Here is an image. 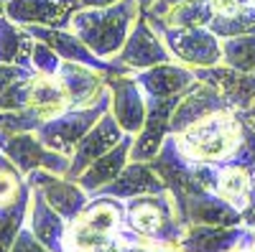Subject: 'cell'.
<instances>
[{
    "label": "cell",
    "mask_w": 255,
    "mask_h": 252,
    "mask_svg": "<svg viewBox=\"0 0 255 252\" xmlns=\"http://www.w3.org/2000/svg\"><path fill=\"white\" fill-rule=\"evenodd\" d=\"M115 59L123 67L130 69L133 74L143 72V69H151L156 64H163V61H174L166 41L161 38V33L151 23H148V18L143 13L138 15L130 36H128V41L123 44V49Z\"/></svg>",
    "instance_id": "obj_6"
},
{
    "label": "cell",
    "mask_w": 255,
    "mask_h": 252,
    "mask_svg": "<svg viewBox=\"0 0 255 252\" xmlns=\"http://www.w3.org/2000/svg\"><path fill=\"white\" fill-rule=\"evenodd\" d=\"M133 79L140 84L145 97H174L184 94L197 82V74L181 61H163V64H156L151 69L135 72Z\"/></svg>",
    "instance_id": "obj_17"
},
{
    "label": "cell",
    "mask_w": 255,
    "mask_h": 252,
    "mask_svg": "<svg viewBox=\"0 0 255 252\" xmlns=\"http://www.w3.org/2000/svg\"><path fill=\"white\" fill-rule=\"evenodd\" d=\"M61 56L44 41H36L33 44V54H31V69L38 74H56L61 67Z\"/></svg>",
    "instance_id": "obj_30"
},
{
    "label": "cell",
    "mask_w": 255,
    "mask_h": 252,
    "mask_svg": "<svg viewBox=\"0 0 255 252\" xmlns=\"http://www.w3.org/2000/svg\"><path fill=\"white\" fill-rule=\"evenodd\" d=\"M82 10V0H8L5 15L20 26L69 28L74 13Z\"/></svg>",
    "instance_id": "obj_11"
},
{
    "label": "cell",
    "mask_w": 255,
    "mask_h": 252,
    "mask_svg": "<svg viewBox=\"0 0 255 252\" xmlns=\"http://www.w3.org/2000/svg\"><path fill=\"white\" fill-rule=\"evenodd\" d=\"M31 74H33V69H28V67H18V64H0V92L8 89L13 82L26 79V77H31Z\"/></svg>",
    "instance_id": "obj_33"
},
{
    "label": "cell",
    "mask_w": 255,
    "mask_h": 252,
    "mask_svg": "<svg viewBox=\"0 0 255 252\" xmlns=\"http://www.w3.org/2000/svg\"><path fill=\"white\" fill-rule=\"evenodd\" d=\"M240 252H255V245H250V247H245V250H240Z\"/></svg>",
    "instance_id": "obj_39"
},
{
    "label": "cell",
    "mask_w": 255,
    "mask_h": 252,
    "mask_svg": "<svg viewBox=\"0 0 255 252\" xmlns=\"http://www.w3.org/2000/svg\"><path fill=\"white\" fill-rule=\"evenodd\" d=\"M110 102H113V94H110V87H108V92L102 94L100 102L90 104V107L67 110V112H61V115L46 120L36 130V135L41 138L44 145H49L51 151H59V153L72 158V153L77 151L79 140L95 128L105 112H110Z\"/></svg>",
    "instance_id": "obj_3"
},
{
    "label": "cell",
    "mask_w": 255,
    "mask_h": 252,
    "mask_svg": "<svg viewBox=\"0 0 255 252\" xmlns=\"http://www.w3.org/2000/svg\"><path fill=\"white\" fill-rule=\"evenodd\" d=\"M253 5H255V0H253Z\"/></svg>",
    "instance_id": "obj_41"
},
{
    "label": "cell",
    "mask_w": 255,
    "mask_h": 252,
    "mask_svg": "<svg viewBox=\"0 0 255 252\" xmlns=\"http://www.w3.org/2000/svg\"><path fill=\"white\" fill-rule=\"evenodd\" d=\"M120 219H123V206L120 199L113 196H95L92 204L84 206V212L74 219L79 227L92 229V232H102V235H115L120 229Z\"/></svg>",
    "instance_id": "obj_23"
},
{
    "label": "cell",
    "mask_w": 255,
    "mask_h": 252,
    "mask_svg": "<svg viewBox=\"0 0 255 252\" xmlns=\"http://www.w3.org/2000/svg\"><path fill=\"white\" fill-rule=\"evenodd\" d=\"M168 191L166 183L161 181V176L151 168L148 161H130L120 176L102 186L95 196H113V199H133V196H140V194H163Z\"/></svg>",
    "instance_id": "obj_18"
},
{
    "label": "cell",
    "mask_w": 255,
    "mask_h": 252,
    "mask_svg": "<svg viewBox=\"0 0 255 252\" xmlns=\"http://www.w3.org/2000/svg\"><path fill=\"white\" fill-rule=\"evenodd\" d=\"M238 115H240V120H243V122L248 125V128H250V130L255 133V99H253V104H250V107L240 110Z\"/></svg>",
    "instance_id": "obj_34"
},
{
    "label": "cell",
    "mask_w": 255,
    "mask_h": 252,
    "mask_svg": "<svg viewBox=\"0 0 255 252\" xmlns=\"http://www.w3.org/2000/svg\"><path fill=\"white\" fill-rule=\"evenodd\" d=\"M181 94L174 97H148V115L140 133L133 140L130 148V161H151L158 156L163 140L171 135L168 133V122H171V115L176 110Z\"/></svg>",
    "instance_id": "obj_8"
},
{
    "label": "cell",
    "mask_w": 255,
    "mask_h": 252,
    "mask_svg": "<svg viewBox=\"0 0 255 252\" xmlns=\"http://www.w3.org/2000/svg\"><path fill=\"white\" fill-rule=\"evenodd\" d=\"M28 206H31V186L23 196H18L10 204L0 206V252H10L18 232L28 222Z\"/></svg>",
    "instance_id": "obj_26"
},
{
    "label": "cell",
    "mask_w": 255,
    "mask_h": 252,
    "mask_svg": "<svg viewBox=\"0 0 255 252\" xmlns=\"http://www.w3.org/2000/svg\"><path fill=\"white\" fill-rule=\"evenodd\" d=\"M197 79L199 82H207L212 84L230 104V110H245L253 104L255 99V74H248V72H240V69H232L227 64H215V67H202V69H194Z\"/></svg>",
    "instance_id": "obj_16"
},
{
    "label": "cell",
    "mask_w": 255,
    "mask_h": 252,
    "mask_svg": "<svg viewBox=\"0 0 255 252\" xmlns=\"http://www.w3.org/2000/svg\"><path fill=\"white\" fill-rule=\"evenodd\" d=\"M243 130H245V122L240 120V115L235 110H225L189 125L184 133L176 135V140H179V148L186 153V158L225 166L230 156L238 151Z\"/></svg>",
    "instance_id": "obj_2"
},
{
    "label": "cell",
    "mask_w": 255,
    "mask_h": 252,
    "mask_svg": "<svg viewBox=\"0 0 255 252\" xmlns=\"http://www.w3.org/2000/svg\"><path fill=\"white\" fill-rule=\"evenodd\" d=\"M31 77L18 79L8 89L0 92V112H15V110L31 107Z\"/></svg>",
    "instance_id": "obj_29"
},
{
    "label": "cell",
    "mask_w": 255,
    "mask_h": 252,
    "mask_svg": "<svg viewBox=\"0 0 255 252\" xmlns=\"http://www.w3.org/2000/svg\"><path fill=\"white\" fill-rule=\"evenodd\" d=\"M176 204V217L181 224H207V227H238L243 212L225 201L215 191H191Z\"/></svg>",
    "instance_id": "obj_7"
},
{
    "label": "cell",
    "mask_w": 255,
    "mask_h": 252,
    "mask_svg": "<svg viewBox=\"0 0 255 252\" xmlns=\"http://www.w3.org/2000/svg\"><path fill=\"white\" fill-rule=\"evenodd\" d=\"M140 13L138 0H120L108 8H82L74 13L69 31H74L97 56L115 59Z\"/></svg>",
    "instance_id": "obj_1"
},
{
    "label": "cell",
    "mask_w": 255,
    "mask_h": 252,
    "mask_svg": "<svg viewBox=\"0 0 255 252\" xmlns=\"http://www.w3.org/2000/svg\"><path fill=\"white\" fill-rule=\"evenodd\" d=\"M133 140H135V135H130V133H125V138L115 145L113 151H108L105 156H100L97 161H92L84 171L79 173V178H77V183L84 188L87 194H97L102 186H108V183H113L118 176H120V171L130 163V148H133Z\"/></svg>",
    "instance_id": "obj_20"
},
{
    "label": "cell",
    "mask_w": 255,
    "mask_h": 252,
    "mask_svg": "<svg viewBox=\"0 0 255 252\" xmlns=\"http://www.w3.org/2000/svg\"><path fill=\"white\" fill-rule=\"evenodd\" d=\"M28 191L26 176L18 171V166L0 151V206L15 201L18 196H23Z\"/></svg>",
    "instance_id": "obj_28"
},
{
    "label": "cell",
    "mask_w": 255,
    "mask_h": 252,
    "mask_svg": "<svg viewBox=\"0 0 255 252\" xmlns=\"http://www.w3.org/2000/svg\"><path fill=\"white\" fill-rule=\"evenodd\" d=\"M26 181L31 186H36L38 191L46 196V201L67 222H74L84 212V206H87V199H90L87 191H84L77 181H69L67 176H59V173H51V171L38 168V171L26 176Z\"/></svg>",
    "instance_id": "obj_13"
},
{
    "label": "cell",
    "mask_w": 255,
    "mask_h": 252,
    "mask_svg": "<svg viewBox=\"0 0 255 252\" xmlns=\"http://www.w3.org/2000/svg\"><path fill=\"white\" fill-rule=\"evenodd\" d=\"M10 252H51V250L44 247V245L36 240V235L31 232V227H23V229L18 232V237H15Z\"/></svg>",
    "instance_id": "obj_32"
},
{
    "label": "cell",
    "mask_w": 255,
    "mask_h": 252,
    "mask_svg": "<svg viewBox=\"0 0 255 252\" xmlns=\"http://www.w3.org/2000/svg\"><path fill=\"white\" fill-rule=\"evenodd\" d=\"M108 87L113 94L110 112L125 133L138 135L148 115V97L140 84L133 79V74H108Z\"/></svg>",
    "instance_id": "obj_10"
},
{
    "label": "cell",
    "mask_w": 255,
    "mask_h": 252,
    "mask_svg": "<svg viewBox=\"0 0 255 252\" xmlns=\"http://www.w3.org/2000/svg\"><path fill=\"white\" fill-rule=\"evenodd\" d=\"M255 245V232L250 227H207L186 224L179 247L184 252H240Z\"/></svg>",
    "instance_id": "obj_9"
},
{
    "label": "cell",
    "mask_w": 255,
    "mask_h": 252,
    "mask_svg": "<svg viewBox=\"0 0 255 252\" xmlns=\"http://www.w3.org/2000/svg\"><path fill=\"white\" fill-rule=\"evenodd\" d=\"M153 252H184L181 247H171V245H156Z\"/></svg>",
    "instance_id": "obj_36"
},
{
    "label": "cell",
    "mask_w": 255,
    "mask_h": 252,
    "mask_svg": "<svg viewBox=\"0 0 255 252\" xmlns=\"http://www.w3.org/2000/svg\"><path fill=\"white\" fill-rule=\"evenodd\" d=\"M145 18L166 41L174 61H181L191 69L215 67L222 61V44L209 28H168L156 15H145Z\"/></svg>",
    "instance_id": "obj_4"
},
{
    "label": "cell",
    "mask_w": 255,
    "mask_h": 252,
    "mask_svg": "<svg viewBox=\"0 0 255 252\" xmlns=\"http://www.w3.org/2000/svg\"><path fill=\"white\" fill-rule=\"evenodd\" d=\"M225 110H230L227 99L215 87H212V84L197 79L181 94L176 110L171 115V122H168V133L179 135V133H184L189 128V125H194V122H199V120H204L209 115H215V112H225Z\"/></svg>",
    "instance_id": "obj_12"
},
{
    "label": "cell",
    "mask_w": 255,
    "mask_h": 252,
    "mask_svg": "<svg viewBox=\"0 0 255 252\" xmlns=\"http://www.w3.org/2000/svg\"><path fill=\"white\" fill-rule=\"evenodd\" d=\"M31 107L44 117V122L69 110L67 92H64L56 74L33 72V77H31Z\"/></svg>",
    "instance_id": "obj_22"
},
{
    "label": "cell",
    "mask_w": 255,
    "mask_h": 252,
    "mask_svg": "<svg viewBox=\"0 0 255 252\" xmlns=\"http://www.w3.org/2000/svg\"><path fill=\"white\" fill-rule=\"evenodd\" d=\"M222 44V64L255 74V33L220 38Z\"/></svg>",
    "instance_id": "obj_27"
},
{
    "label": "cell",
    "mask_w": 255,
    "mask_h": 252,
    "mask_svg": "<svg viewBox=\"0 0 255 252\" xmlns=\"http://www.w3.org/2000/svg\"><path fill=\"white\" fill-rule=\"evenodd\" d=\"M33 44L36 38L26 26L15 23L8 15H0V64H18L31 69Z\"/></svg>",
    "instance_id": "obj_21"
},
{
    "label": "cell",
    "mask_w": 255,
    "mask_h": 252,
    "mask_svg": "<svg viewBox=\"0 0 255 252\" xmlns=\"http://www.w3.org/2000/svg\"><path fill=\"white\" fill-rule=\"evenodd\" d=\"M5 5H8V0H0V15H5Z\"/></svg>",
    "instance_id": "obj_38"
},
{
    "label": "cell",
    "mask_w": 255,
    "mask_h": 252,
    "mask_svg": "<svg viewBox=\"0 0 255 252\" xmlns=\"http://www.w3.org/2000/svg\"><path fill=\"white\" fill-rule=\"evenodd\" d=\"M225 201H230L235 209L245 212L253 201V178L248 168H238V166H222L220 171V183L217 191Z\"/></svg>",
    "instance_id": "obj_25"
},
{
    "label": "cell",
    "mask_w": 255,
    "mask_h": 252,
    "mask_svg": "<svg viewBox=\"0 0 255 252\" xmlns=\"http://www.w3.org/2000/svg\"><path fill=\"white\" fill-rule=\"evenodd\" d=\"M115 3H120V0H82V8H108Z\"/></svg>",
    "instance_id": "obj_35"
},
{
    "label": "cell",
    "mask_w": 255,
    "mask_h": 252,
    "mask_svg": "<svg viewBox=\"0 0 255 252\" xmlns=\"http://www.w3.org/2000/svg\"><path fill=\"white\" fill-rule=\"evenodd\" d=\"M59 82L69 99V110L74 107H90L100 102L102 94L108 92V74L92 69L87 64H77V61H61L56 72Z\"/></svg>",
    "instance_id": "obj_14"
},
{
    "label": "cell",
    "mask_w": 255,
    "mask_h": 252,
    "mask_svg": "<svg viewBox=\"0 0 255 252\" xmlns=\"http://www.w3.org/2000/svg\"><path fill=\"white\" fill-rule=\"evenodd\" d=\"M31 186V183H28ZM28 227L36 240L49 247L51 252H64V235H67V219L46 201V196L31 186V206H28Z\"/></svg>",
    "instance_id": "obj_19"
},
{
    "label": "cell",
    "mask_w": 255,
    "mask_h": 252,
    "mask_svg": "<svg viewBox=\"0 0 255 252\" xmlns=\"http://www.w3.org/2000/svg\"><path fill=\"white\" fill-rule=\"evenodd\" d=\"M123 138H125V130L120 128V122L115 120V115L113 112H105L100 117V122L79 140L77 151L72 153V166H69V171H67V178L69 181H77L84 168H87L92 161H97L100 156H105L108 151H113Z\"/></svg>",
    "instance_id": "obj_15"
},
{
    "label": "cell",
    "mask_w": 255,
    "mask_h": 252,
    "mask_svg": "<svg viewBox=\"0 0 255 252\" xmlns=\"http://www.w3.org/2000/svg\"><path fill=\"white\" fill-rule=\"evenodd\" d=\"M225 166H238V168H250L255 166V133L245 125V130H243V140L238 145V151L230 156V161Z\"/></svg>",
    "instance_id": "obj_31"
},
{
    "label": "cell",
    "mask_w": 255,
    "mask_h": 252,
    "mask_svg": "<svg viewBox=\"0 0 255 252\" xmlns=\"http://www.w3.org/2000/svg\"><path fill=\"white\" fill-rule=\"evenodd\" d=\"M138 3H140V10H148L153 3H158V0H138Z\"/></svg>",
    "instance_id": "obj_37"
},
{
    "label": "cell",
    "mask_w": 255,
    "mask_h": 252,
    "mask_svg": "<svg viewBox=\"0 0 255 252\" xmlns=\"http://www.w3.org/2000/svg\"><path fill=\"white\" fill-rule=\"evenodd\" d=\"M0 151L18 166V171L23 176L38 171V168L59 173V176H67L69 166H72L69 156L51 151L49 145L41 143V138L36 133H13V130L0 128Z\"/></svg>",
    "instance_id": "obj_5"
},
{
    "label": "cell",
    "mask_w": 255,
    "mask_h": 252,
    "mask_svg": "<svg viewBox=\"0 0 255 252\" xmlns=\"http://www.w3.org/2000/svg\"><path fill=\"white\" fill-rule=\"evenodd\" d=\"M215 15L217 10L212 0H179L166 10V15H161V20L168 28H209Z\"/></svg>",
    "instance_id": "obj_24"
},
{
    "label": "cell",
    "mask_w": 255,
    "mask_h": 252,
    "mask_svg": "<svg viewBox=\"0 0 255 252\" xmlns=\"http://www.w3.org/2000/svg\"><path fill=\"white\" fill-rule=\"evenodd\" d=\"M166 3H168V5H174V3H179V0H166Z\"/></svg>",
    "instance_id": "obj_40"
}]
</instances>
